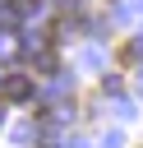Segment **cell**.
I'll return each instance as SVG.
<instances>
[{
	"instance_id": "1",
	"label": "cell",
	"mask_w": 143,
	"mask_h": 148,
	"mask_svg": "<svg viewBox=\"0 0 143 148\" xmlns=\"http://www.w3.org/2000/svg\"><path fill=\"white\" fill-rule=\"evenodd\" d=\"M5 97H9V102H28V97H32V79H23V74H14V79L5 83Z\"/></svg>"
}]
</instances>
